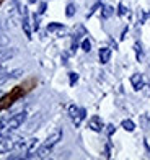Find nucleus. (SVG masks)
<instances>
[{"instance_id": "6e6552de", "label": "nucleus", "mask_w": 150, "mask_h": 160, "mask_svg": "<svg viewBox=\"0 0 150 160\" xmlns=\"http://www.w3.org/2000/svg\"><path fill=\"white\" fill-rule=\"evenodd\" d=\"M88 128H90L91 131H95V132H101L103 128H104L103 119L99 118V116H93V118L88 121Z\"/></svg>"}, {"instance_id": "39448f33", "label": "nucleus", "mask_w": 150, "mask_h": 160, "mask_svg": "<svg viewBox=\"0 0 150 160\" xmlns=\"http://www.w3.org/2000/svg\"><path fill=\"white\" fill-rule=\"evenodd\" d=\"M17 144L18 139H13L10 136L0 137V154H8L12 150H17Z\"/></svg>"}, {"instance_id": "423d86ee", "label": "nucleus", "mask_w": 150, "mask_h": 160, "mask_svg": "<svg viewBox=\"0 0 150 160\" xmlns=\"http://www.w3.org/2000/svg\"><path fill=\"white\" fill-rule=\"evenodd\" d=\"M21 26H23V31L26 34L28 39H31V26H30V15H28V8H21Z\"/></svg>"}, {"instance_id": "f3484780", "label": "nucleus", "mask_w": 150, "mask_h": 160, "mask_svg": "<svg viewBox=\"0 0 150 160\" xmlns=\"http://www.w3.org/2000/svg\"><path fill=\"white\" fill-rule=\"evenodd\" d=\"M140 122H142V128L147 129L148 124H150V116H148L147 113H145V114H142V116H140Z\"/></svg>"}, {"instance_id": "f8f14e48", "label": "nucleus", "mask_w": 150, "mask_h": 160, "mask_svg": "<svg viewBox=\"0 0 150 160\" xmlns=\"http://www.w3.org/2000/svg\"><path fill=\"white\" fill-rule=\"evenodd\" d=\"M65 30V26L62 23H49L47 25V31L49 33H57V31H64Z\"/></svg>"}, {"instance_id": "2eb2a0df", "label": "nucleus", "mask_w": 150, "mask_h": 160, "mask_svg": "<svg viewBox=\"0 0 150 160\" xmlns=\"http://www.w3.org/2000/svg\"><path fill=\"white\" fill-rule=\"evenodd\" d=\"M75 12H77L75 3H69V5L65 7V17H67V18H72V17L75 15Z\"/></svg>"}, {"instance_id": "a211bd4d", "label": "nucleus", "mask_w": 150, "mask_h": 160, "mask_svg": "<svg viewBox=\"0 0 150 160\" xmlns=\"http://www.w3.org/2000/svg\"><path fill=\"white\" fill-rule=\"evenodd\" d=\"M82 49L85 51V52H90V51H91V42H90V39H83V41H82Z\"/></svg>"}, {"instance_id": "dca6fc26", "label": "nucleus", "mask_w": 150, "mask_h": 160, "mask_svg": "<svg viewBox=\"0 0 150 160\" xmlns=\"http://www.w3.org/2000/svg\"><path fill=\"white\" fill-rule=\"evenodd\" d=\"M8 42H10V38H8V36H7L5 33H2V31H0V49H2V48H5L7 44H8Z\"/></svg>"}, {"instance_id": "f03ea898", "label": "nucleus", "mask_w": 150, "mask_h": 160, "mask_svg": "<svg viewBox=\"0 0 150 160\" xmlns=\"http://www.w3.org/2000/svg\"><path fill=\"white\" fill-rule=\"evenodd\" d=\"M60 139H62V129H57L56 132H52L51 136H49L47 139L44 141V144H42L41 147L36 150V157H39V158L49 157V154H51L52 149L60 142Z\"/></svg>"}, {"instance_id": "1a4fd4ad", "label": "nucleus", "mask_w": 150, "mask_h": 160, "mask_svg": "<svg viewBox=\"0 0 150 160\" xmlns=\"http://www.w3.org/2000/svg\"><path fill=\"white\" fill-rule=\"evenodd\" d=\"M131 83H132V88L135 92H140L142 88H144V78H142V74L131 75Z\"/></svg>"}, {"instance_id": "9b49d317", "label": "nucleus", "mask_w": 150, "mask_h": 160, "mask_svg": "<svg viewBox=\"0 0 150 160\" xmlns=\"http://www.w3.org/2000/svg\"><path fill=\"white\" fill-rule=\"evenodd\" d=\"M114 15V8L111 5H103L101 7V17L104 18V20H108V18H111Z\"/></svg>"}, {"instance_id": "393cba45", "label": "nucleus", "mask_w": 150, "mask_h": 160, "mask_svg": "<svg viewBox=\"0 0 150 160\" xmlns=\"http://www.w3.org/2000/svg\"><path fill=\"white\" fill-rule=\"evenodd\" d=\"M30 3H36V2H39V0H28Z\"/></svg>"}, {"instance_id": "4468645a", "label": "nucleus", "mask_w": 150, "mask_h": 160, "mask_svg": "<svg viewBox=\"0 0 150 160\" xmlns=\"http://www.w3.org/2000/svg\"><path fill=\"white\" fill-rule=\"evenodd\" d=\"M134 51H135V54H137V61L139 62L144 61V51H142L140 42H135V44H134Z\"/></svg>"}, {"instance_id": "5701e85b", "label": "nucleus", "mask_w": 150, "mask_h": 160, "mask_svg": "<svg viewBox=\"0 0 150 160\" xmlns=\"http://www.w3.org/2000/svg\"><path fill=\"white\" fill-rule=\"evenodd\" d=\"M106 132H108V136L111 137L114 132H116V128H114L113 124H108V126H106Z\"/></svg>"}, {"instance_id": "7ed1b4c3", "label": "nucleus", "mask_w": 150, "mask_h": 160, "mask_svg": "<svg viewBox=\"0 0 150 160\" xmlns=\"http://www.w3.org/2000/svg\"><path fill=\"white\" fill-rule=\"evenodd\" d=\"M26 118H28V113H26V111H20V113H17V114L10 116L8 119H0V121H3V124H5L7 136H8L10 132H13L15 129H18V128L26 121Z\"/></svg>"}, {"instance_id": "0eeeda50", "label": "nucleus", "mask_w": 150, "mask_h": 160, "mask_svg": "<svg viewBox=\"0 0 150 160\" xmlns=\"http://www.w3.org/2000/svg\"><path fill=\"white\" fill-rule=\"evenodd\" d=\"M17 52H18V51H17L15 48H8V49H3V48H2V49H0V64L10 61L12 57L17 56Z\"/></svg>"}, {"instance_id": "a878e982", "label": "nucleus", "mask_w": 150, "mask_h": 160, "mask_svg": "<svg viewBox=\"0 0 150 160\" xmlns=\"http://www.w3.org/2000/svg\"><path fill=\"white\" fill-rule=\"evenodd\" d=\"M3 70H5V69H3V67H2V65H0V72H3Z\"/></svg>"}, {"instance_id": "aec40b11", "label": "nucleus", "mask_w": 150, "mask_h": 160, "mask_svg": "<svg viewBox=\"0 0 150 160\" xmlns=\"http://www.w3.org/2000/svg\"><path fill=\"white\" fill-rule=\"evenodd\" d=\"M118 15H119V17L127 15V8H126L124 3H119V5H118Z\"/></svg>"}, {"instance_id": "b1692460", "label": "nucleus", "mask_w": 150, "mask_h": 160, "mask_svg": "<svg viewBox=\"0 0 150 160\" xmlns=\"http://www.w3.org/2000/svg\"><path fill=\"white\" fill-rule=\"evenodd\" d=\"M46 8H47V3H46V2H41V3H39V10H38V13H39V15H42V13L46 12Z\"/></svg>"}, {"instance_id": "ddd939ff", "label": "nucleus", "mask_w": 150, "mask_h": 160, "mask_svg": "<svg viewBox=\"0 0 150 160\" xmlns=\"http://www.w3.org/2000/svg\"><path fill=\"white\" fill-rule=\"evenodd\" d=\"M121 128H123L124 131H127V132H132V131L135 129V124H134V121H131V119H124L123 122H121Z\"/></svg>"}, {"instance_id": "9d476101", "label": "nucleus", "mask_w": 150, "mask_h": 160, "mask_svg": "<svg viewBox=\"0 0 150 160\" xmlns=\"http://www.w3.org/2000/svg\"><path fill=\"white\" fill-rule=\"evenodd\" d=\"M99 62L101 64H108L109 59H111V49L109 48H101L99 49Z\"/></svg>"}, {"instance_id": "20e7f679", "label": "nucleus", "mask_w": 150, "mask_h": 160, "mask_svg": "<svg viewBox=\"0 0 150 160\" xmlns=\"http://www.w3.org/2000/svg\"><path fill=\"white\" fill-rule=\"evenodd\" d=\"M69 118L72 119L74 126L78 128L83 122V119L87 118V110H85V108H78L75 105H70L69 106Z\"/></svg>"}, {"instance_id": "412c9836", "label": "nucleus", "mask_w": 150, "mask_h": 160, "mask_svg": "<svg viewBox=\"0 0 150 160\" xmlns=\"http://www.w3.org/2000/svg\"><path fill=\"white\" fill-rule=\"evenodd\" d=\"M99 7H101V0H98V2H96V3L93 5V7H91V8H90V12H88V15H87V17L90 18V17L93 15V13H95V12H96V10L99 8Z\"/></svg>"}, {"instance_id": "f257e3e1", "label": "nucleus", "mask_w": 150, "mask_h": 160, "mask_svg": "<svg viewBox=\"0 0 150 160\" xmlns=\"http://www.w3.org/2000/svg\"><path fill=\"white\" fill-rule=\"evenodd\" d=\"M36 83V80H31V82H26V83H23V85H18V87H15L12 92H8V93H5V95L0 98V111L2 110H8V108L15 103V101H18L20 98H23L28 92L31 90V87Z\"/></svg>"}, {"instance_id": "4be33fe9", "label": "nucleus", "mask_w": 150, "mask_h": 160, "mask_svg": "<svg viewBox=\"0 0 150 160\" xmlns=\"http://www.w3.org/2000/svg\"><path fill=\"white\" fill-rule=\"evenodd\" d=\"M39 17H41L39 13H34V15H33V21H34V30H36V31L39 30Z\"/></svg>"}, {"instance_id": "6ab92c4d", "label": "nucleus", "mask_w": 150, "mask_h": 160, "mask_svg": "<svg viewBox=\"0 0 150 160\" xmlns=\"http://www.w3.org/2000/svg\"><path fill=\"white\" fill-rule=\"evenodd\" d=\"M77 80H78V74H77V72H70V74H69V83L75 85Z\"/></svg>"}]
</instances>
